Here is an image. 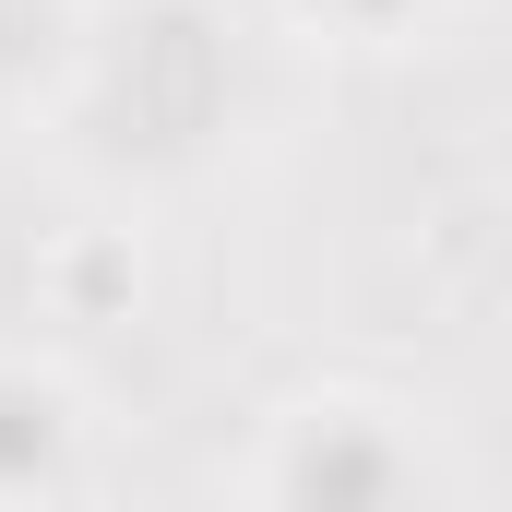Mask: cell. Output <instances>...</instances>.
Wrapping results in <instances>:
<instances>
[{
  "label": "cell",
  "mask_w": 512,
  "mask_h": 512,
  "mask_svg": "<svg viewBox=\"0 0 512 512\" xmlns=\"http://www.w3.org/2000/svg\"><path fill=\"white\" fill-rule=\"evenodd\" d=\"M251 489L262 501H405V489H429V453H417V429L393 405L322 393V405L274 417V453H262Z\"/></svg>",
  "instance_id": "obj_1"
},
{
  "label": "cell",
  "mask_w": 512,
  "mask_h": 512,
  "mask_svg": "<svg viewBox=\"0 0 512 512\" xmlns=\"http://www.w3.org/2000/svg\"><path fill=\"white\" fill-rule=\"evenodd\" d=\"M72 465H84V405H72V382L36 370V358H0V501L72 489Z\"/></svg>",
  "instance_id": "obj_2"
},
{
  "label": "cell",
  "mask_w": 512,
  "mask_h": 512,
  "mask_svg": "<svg viewBox=\"0 0 512 512\" xmlns=\"http://www.w3.org/2000/svg\"><path fill=\"white\" fill-rule=\"evenodd\" d=\"M310 24H334V36H358V48H393V36H417L429 24V0H298Z\"/></svg>",
  "instance_id": "obj_3"
}]
</instances>
